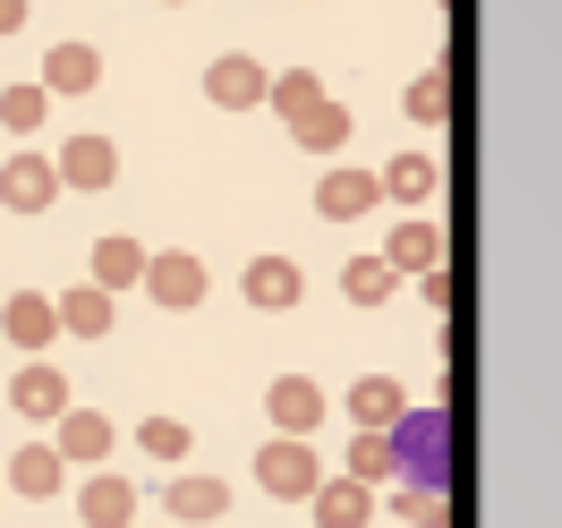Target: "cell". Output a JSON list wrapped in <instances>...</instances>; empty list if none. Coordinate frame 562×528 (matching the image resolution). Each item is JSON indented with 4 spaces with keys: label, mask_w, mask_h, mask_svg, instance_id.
I'll return each mask as SVG.
<instances>
[{
    "label": "cell",
    "mask_w": 562,
    "mask_h": 528,
    "mask_svg": "<svg viewBox=\"0 0 562 528\" xmlns=\"http://www.w3.org/2000/svg\"><path fill=\"white\" fill-rule=\"evenodd\" d=\"M435 154H392L384 171H375V188H384L392 205H435Z\"/></svg>",
    "instance_id": "18"
},
{
    "label": "cell",
    "mask_w": 562,
    "mask_h": 528,
    "mask_svg": "<svg viewBox=\"0 0 562 528\" xmlns=\"http://www.w3.org/2000/svg\"><path fill=\"white\" fill-rule=\"evenodd\" d=\"M52 196H60L52 154H9V162H0V205H9V213H43Z\"/></svg>",
    "instance_id": "10"
},
{
    "label": "cell",
    "mask_w": 562,
    "mask_h": 528,
    "mask_svg": "<svg viewBox=\"0 0 562 528\" xmlns=\"http://www.w3.org/2000/svg\"><path fill=\"white\" fill-rule=\"evenodd\" d=\"M341 478H358V486H384V478H392L384 435H350V469H341Z\"/></svg>",
    "instance_id": "29"
},
{
    "label": "cell",
    "mask_w": 562,
    "mask_h": 528,
    "mask_svg": "<svg viewBox=\"0 0 562 528\" xmlns=\"http://www.w3.org/2000/svg\"><path fill=\"white\" fill-rule=\"evenodd\" d=\"M137 443H145V460H162V469H179V460L196 452V426H188V418H162V409H154V418L137 426Z\"/></svg>",
    "instance_id": "23"
},
{
    "label": "cell",
    "mask_w": 562,
    "mask_h": 528,
    "mask_svg": "<svg viewBox=\"0 0 562 528\" xmlns=\"http://www.w3.org/2000/svg\"><path fill=\"white\" fill-rule=\"evenodd\" d=\"M265 418H273L290 443H307L324 426V384L316 375H273V384H265Z\"/></svg>",
    "instance_id": "5"
},
{
    "label": "cell",
    "mask_w": 562,
    "mask_h": 528,
    "mask_svg": "<svg viewBox=\"0 0 562 528\" xmlns=\"http://www.w3.org/2000/svg\"><path fill=\"white\" fill-rule=\"evenodd\" d=\"M205 94L222 111H256V103H265V69H256L247 52H222V60L205 69Z\"/></svg>",
    "instance_id": "15"
},
{
    "label": "cell",
    "mask_w": 562,
    "mask_h": 528,
    "mask_svg": "<svg viewBox=\"0 0 562 528\" xmlns=\"http://www.w3.org/2000/svg\"><path fill=\"white\" fill-rule=\"evenodd\" d=\"M26 18H35V9H26V0H0V35H18V26H26Z\"/></svg>",
    "instance_id": "31"
},
{
    "label": "cell",
    "mask_w": 562,
    "mask_h": 528,
    "mask_svg": "<svg viewBox=\"0 0 562 528\" xmlns=\"http://www.w3.org/2000/svg\"><path fill=\"white\" fill-rule=\"evenodd\" d=\"M128 282H145V247L137 239H103L94 247V290H128Z\"/></svg>",
    "instance_id": "26"
},
{
    "label": "cell",
    "mask_w": 562,
    "mask_h": 528,
    "mask_svg": "<svg viewBox=\"0 0 562 528\" xmlns=\"http://www.w3.org/2000/svg\"><path fill=\"white\" fill-rule=\"evenodd\" d=\"M239 290H247V307L281 316V307H299V290H307V265H299V256H256V265L239 273Z\"/></svg>",
    "instance_id": "9"
},
{
    "label": "cell",
    "mask_w": 562,
    "mask_h": 528,
    "mask_svg": "<svg viewBox=\"0 0 562 528\" xmlns=\"http://www.w3.org/2000/svg\"><path fill=\"white\" fill-rule=\"evenodd\" d=\"M256 486L273 494V503H307V494L324 486V460H316V443H290V435H273V443L256 452Z\"/></svg>",
    "instance_id": "2"
},
{
    "label": "cell",
    "mask_w": 562,
    "mask_h": 528,
    "mask_svg": "<svg viewBox=\"0 0 562 528\" xmlns=\"http://www.w3.org/2000/svg\"><path fill=\"white\" fill-rule=\"evenodd\" d=\"M375 205H384V188H375V171H358V162H333V171L316 179V213L324 222H367Z\"/></svg>",
    "instance_id": "6"
},
{
    "label": "cell",
    "mask_w": 562,
    "mask_h": 528,
    "mask_svg": "<svg viewBox=\"0 0 562 528\" xmlns=\"http://www.w3.org/2000/svg\"><path fill=\"white\" fill-rule=\"evenodd\" d=\"M401 103H409V120H443V111H452V77H443V69H418Z\"/></svg>",
    "instance_id": "28"
},
{
    "label": "cell",
    "mask_w": 562,
    "mask_h": 528,
    "mask_svg": "<svg viewBox=\"0 0 562 528\" xmlns=\"http://www.w3.org/2000/svg\"><path fill=\"white\" fill-rule=\"evenodd\" d=\"M307 503H316V528H367V512H375V486H358V478H324Z\"/></svg>",
    "instance_id": "17"
},
{
    "label": "cell",
    "mask_w": 562,
    "mask_h": 528,
    "mask_svg": "<svg viewBox=\"0 0 562 528\" xmlns=\"http://www.w3.org/2000/svg\"><path fill=\"white\" fill-rule=\"evenodd\" d=\"M384 265L392 273H435V265H443V231H435V222H392Z\"/></svg>",
    "instance_id": "19"
},
{
    "label": "cell",
    "mask_w": 562,
    "mask_h": 528,
    "mask_svg": "<svg viewBox=\"0 0 562 528\" xmlns=\"http://www.w3.org/2000/svg\"><path fill=\"white\" fill-rule=\"evenodd\" d=\"M162 512H171V520H222V512H231V486L205 478V469H179L171 486H162Z\"/></svg>",
    "instance_id": "14"
},
{
    "label": "cell",
    "mask_w": 562,
    "mask_h": 528,
    "mask_svg": "<svg viewBox=\"0 0 562 528\" xmlns=\"http://www.w3.org/2000/svg\"><path fill=\"white\" fill-rule=\"evenodd\" d=\"M392 282H401V273H392L384 256H350V265H341V290H350V307H384Z\"/></svg>",
    "instance_id": "24"
},
{
    "label": "cell",
    "mask_w": 562,
    "mask_h": 528,
    "mask_svg": "<svg viewBox=\"0 0 562 528\" xmlns=\"http://www.w3.org/2000/svg\"><path fill=\"white\" fill-rule=\"evenodd\" d=\"M418 299H426V307H452V273H443V265H435V273H418Z\"/></svg>",
    "instance_id": "30"
},
{
    "label": "cell",
    "mask_w": 562,
    "mask_h": 528,
    "mask_svg": "<svg viewBox=\"0 0 562 528\" xmlns=\"http://www.w3.org/2000/svg\"><path fill=\"white\" fill-rule=\"evenodd\" d=\"M77 520L86 528H137V486L111 478V469H94V478L77 486Z\"/></svg>",
    "instance_id": "11"
},
{
    "label": "cell",
    "mask_w": 562,
    "mask_h": 528,
    "mask_svg": "<svg viewBox=\"0 0 562 528\" xmlns=\"http://www.w3.org/2000/svg\"><path fill=\"white\" fill-rule=\"evenodd\" d=\"M52 316H60V333H77V341H103L111 333V290L77 282L69 299H52Z\"/></svg>",
    "instance_id": "20"
},
{
    "label": "cell",
    "mask_w": 562,
    "mask_h": 528,
    "mask_svg": "<svg viewBox=\"0 0 562 528\" xmlns=\"http://www.w3.org/2000/svg\"><path fill=\"white\" fill-rule=\"evenodd\" d=\"M401 409H409V392L392 384V375H358V384H350V426H358V435H392Z\"/></svg>",
    "instance_id": "16"
},
{
    "label": "cell",
    "mask_w": 562,
    "mask_h": 528,
    "mask_svg": "<svg viewBox=\"0 0 562 528\" xmlns=\"http://www.w3.org/2000/svg\"><path fill=\"white\" fill-rule=\"evenodd\" d=\"M145 299H154V307H171V316H188V307L205 299V256H188V247L145 256Z\"/></svg>",
    "instance_id": "3"
},
{
    "label": "cell",
    "mask_w": 562,
    "mask_h": 528,
    "mask_svg": "<svg viewBox=\"0 0 562 528\" xmlns=\"http://www.w3.org/2000/svg\"><path fill=\"white\" fill-rule=\"evenodd\" d=\"M52 171H60V188H86V196H94V188H111V179H120V145L86 128V137H69L60 154H52Z\"/></svg>",
    "instance_id": "8"
},
{
    "label": "cell",
    "mask_w": 562,
    "mask_h": 528,
    "mask_svg": "<svg viewBox=\"0 0 562 528\" xmlns=\"http://www.w3.org/2000/svg\"><path fill=\"white\" fill-rule=\"evenodd\" d=\"M52 452H60V469H103V452H111V418L103 409H60V435H52Z\"/></svg>",
    "instance_id": "13"
},
{
    "label": "cell",
    "mask_w": 562,
    "mask_h": 528,
    "mask_svg": "<svg viewBox=\"0 0 562 528\" xmlns=\"http://www.w3.org/2000/svg\"><path fill=\"white\" fill-rule=\"evenodd\" d=\"M0 333H9V350L43 358L52 341H60V316H52V299H43V290H9V299H0Z\"/></svg>",
    "instance_id": "7"
},
{
    "label": "cell",
    "mask_w": 562,
    "mask_h": 528,
    "mask_svg": "<svg viewBox=\"0 0 562 528\" xmlns=\"http://www.w3.org/2000/svg\"><path fill=\"white\" fill-rule=\"evenodd\" d=\"M290 137L307 145V154H341V145H350V111H341L333 94H324L316 111H299V120H290Z\"/></svg>",
    "instance_id": "22"
},
{
    "label": "cell",
    "mask_w": 562,
    "mask_h": 528,
    "mask_svg": "<svg viewBox=\"0 0 562 528\" xmlns=\"http://www.w3.org/2000/svg\"><path fill=\"white\" fill-rule=\"evenodd\" d=\"M35 86L43 94H94V86H103V52H94V43H52Z\"/></svg>",
    "instance_id": "12"
},
{
    "label": "cell",
    "mask_w": 562,
    "mask_h": 528,
    "mask_svg": "<svg viewBox=\"0 0 562 528\" xmlns=\"http://www.w3.org/2000/svg\"><path fill=\"white\" fill-rule=\"evenodd\" d=\"M9 409L26 426H60V409H69V375L52 367V358H26L18 375H9Z\"/></svg>",
    "instance_id": "4"
},
{
    "label": "cell",
    "mask_w": 562,
    "mask_h": 528,
    "mask_svg": "<svg viewBox=\"0 0 562 528\" xmlns=\"http://www.w3.org/2000/svg\"><path fill=\"white\" fill-rule=\"evenodd\" d=\"M43 111H52V94H43V86H26V77H18V86H0V128H9V137H35Z\"/></svg>",
    "instance_id": "27"
},
{
    "label": "cell",
    "mask_w": 562,
    "mask_h": 528,
    "mask_svg": "<svg viewBox=\"0 0 562 528\" xmlns=\"http://www.w3.org/2000/svg\"><path fill=\"white\" fill-rule=\"evenodd\" d=\"M60 452L52 443H18V460H9V494H26V503H43V494H60Z\"/></svg>",
    "instance_id": "21"
},
{
    "label": "cell",
    "mask_w": 562,
    "mask_h": 528,
    "mask_svg": "<svg viewBox=\"0 0 562 528\" xmlns=\"http://www.w3.org/2000/svg\"><path fill=\"white\" fill-rule=\"evenodd\" d=\"M265 103H273L281 120H299V111L324 103V77L316 69H281V77H265Z\"/></svg>",
    "instance_id": "25"
},
{
    "label": "cell",
    "mask_w": 562,
    "mask_h": 528,
    "mask_svg": "<svg viewBox=\"0 0 562 528\" xmlns=\"http://www.w3.org/2000/svg\"><path fill=\"white\" fill-rule=\"evenodd\" d=\"M384 452H392L401 494H452V418L443 409H401Z\"/></svg>",
    "instance_id": "1"
}]
</instances>
